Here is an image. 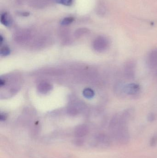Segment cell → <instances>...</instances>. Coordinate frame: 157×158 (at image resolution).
<instances>
[{"mask_svg": "<svg viewBox=\"0 0 157 158\" xmlns=\"http://www.w3.org/2000/svg\"><path fill=\"white\" fill-rule=\"evenodd\" d=\"M10 49L8 47L5 46V47L1 48L0 53H1V55L2 56H8L10 54Z\"/></svg>", "mask_w": 157, "mask_h": 158, "instance_id": "cell-11", "label": "cell"}, {"mask_svg": "<svg viewBox=\"0 0 157 158\" xmlns=\"http://www.w3.org/2000/svg\"><path fill=\"white\" fill-rule=\"evenodd\" d=\"M1 22L5 26L9 27L12 24V18L7 13H3L1 15Z\"/></svg>", "mask_w": 157, "mask_h": 158, "instance_id": "cell-5", "label": "cell"}, {"mask_svg": "<svg viewBox=\"0 0 157 158\" xmlns=\"http://www.w3.org/2000/svg\"><path fill=\"white\" fill-rule=\"evenodd\" d=\"M157 143V135H154L152 137V139H151L150 141V145L151 146H155Z\"/></svg>", "mask_w": 157, "mask_h": 158, "instance_id": "cell-12", "label": "cell"}, {"mask_svg": "<svg viewBox=\"0 0 157 158\" xmlns=\"http://www.w3.org/2000/svg\"><path fill=\"white\" fill-rule=\"evenodd\" d=\"M146 64L150 69L157 68V48L149 53L147 57Z\"/></svg>", "mask_w": 157, "mask_h": 158, "instance_id": "cell-4", "label": "cell"}, {"mask_svg": "<svg viewBox=\"0 0 157 158\" xmlns=\"http://www.w3.org/2000/svg\"><path fill=\"white\" fill-rule=\"evenodd\" d=\"M5 84V81L2 80H1V81H0V85H1V86H2V85H4Z\"/></svg>", "mask_w": 157, "mask_h": 158, "instance_id": "cell-15", "label": "cell"}, {"mask_svg": "<svg viewBox=\"0 0 157 158\" xmlns=\"http://www.w3.org/2000/svg\"><path fill=\"white\" fill-rule=\"evenodd\" d=\"M83 94H84V96L86 98H90L94 96L95 93L92 89L87 88L84 90Z\"/></svg>", "mask_w": 157, "mask_h": 158, "instance_id": "cell-8", "label": "cell"}, {"mask_svg": "<svg viewBox=\"0 0 157 158\" xmlns=\"http://www.w3.org/2000/svg\"><path fill=\"white\" fill-rule=\"evenodd\" d=\"M155 118V116L153 113H150L147 117V120H148V121L150 122L154 121Z\"/></svg>", "mask_w": 157, "mask_h": 158, "instance_id": "cell-13", "label": "cell"}, {"mask_svg": "<svg viewBox=\"0 0 157 158\" xmlns=\"http://www.w3.org/2000/svg\"><path fill=\"white\" fill-rule=\"evenodd\" d=\"M136 63L134 60L130 59L126 61L124 66V77L128 80H132L135 77Z\"/></svg>", "mask_w": 157, "mask_h": 158, "instance_id": "cell-1", "label": "cell"}, {"mask_svg": "<svg viewBox=\"0 0 157 158\" xmlns=\"http://www.w3.org/2000/svg\"><path fill=\"white\" fill-rule=\"evenodd\" d=\"M141 87L139 85L135 83L128 84L124 86V92L125 94L135 96L139 94Z\"/></svg>", "mask_w": 157, "mask_h": 158, "instance_id": "cell-3", "label": "cell"}, {"mask_svg": "<svg viewBox=\"0 0 157 158\" xmlns=\"http://www.w3.org/2000/svg\"><path fill=\"white\" fill-rule=\"evenodd\" d=\"M51 88V86L49 84L47 83H42L40 84L39 85H38V89L39 91L41 93H47L50 91Z\"/></svg>", "mask_w": 157, "mask_h": 158, "instance_id": "cell-7", "label": "cell"}, {"mask_svg": "<svg viewBox=\"0 0 157 158\" xmlns=\"http://www.w3.org/2000/svg\"><path fill=\"white\" fill-rule=\"evenodd\" d=\"M74 20V19L72 17H67L62 19L61 22V25L63 26H67L73 23Z\"/></svg>", "mask_w": 157, "mask_h": 158, "instance_id": "cell-9", "label": "cell"}, {"mask_svg": "<svg viewBox=\"0 0 157 158\" xmlns=\"http://www.w3.org/2000/svg\"><path fill=\"white\" fill-rule=\"evenodd\" d=\"M6 115L5 113H2L0 115V120L1 121H5L6 119Z\"/></svg>", "mask_w": 157, "mask_h": 158, "instance_id": "cell-14", "label": "cell"}, {"mask_svg": "<svg viewBox=\"0 0 157 158\" xmlns=\"http://www.w3.org/2000/svg\"><path fill=\"white\" fill-rule=\"evenodd\" d=\"M109 46L108 39L103 36L97 37L94 41L93 47L97 52H102L106 51Z\"/></svg>", "mask_w": 157, "mask_h": 158, "instance_id": "cell-2", "label": "cell"}, {"mask_svg": "<svg viewBox=\"0 0 157 158\" xmlns=\"http://www.w3.org/2000/svg\"><path fill=\"white\" fill-rule=\"evenodd\" d=\"M56 2L66 6H71L73 3V0H55Z\"/></svg>", "mask_w": 157, "mask_h": 158, "instance_id": "cell-10", "label": "cell"}, {"mask_svg": "<svg viewBox=\"0 0 157 158\" xmlns=\"http://www.w3.org/2000/svg\"><path fill=\"white\" fill-rule=\"evenodd\" d=\"M87 127L84 125H80L76 130V135L77 137H83L87 133Z\"/></svg>", "mask_w": 157, "mask_h": 158, "instance_id": "cell-6", "label": "cell"}]
</instances>
